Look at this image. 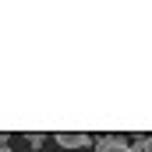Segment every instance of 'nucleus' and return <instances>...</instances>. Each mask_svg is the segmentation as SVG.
I'll return each instance as SVG.
<instances>
[{
  "label": "nucleus",
  "mask_w": 152,
  "mask_h": 152,
  "mask_svg": "<svg viewBox=\"0 0 152 152\" xmlns=\"http://www.w3.org/2000/svg\"><path fill=\"white\" fill-rule=\"evenodd\" d=\"M57 145H64V149H85V145H92V134H81V131H60V134H57Z\"/></svg>",
  "instance_id": "1"
},
{
  "label": "nucleus",
  "mask_w": 152,
  "mask_h": 152,
  "mask_svg": "<svg viewBox=\"0 0 152 152\" xmlns=\"http://www.w3.org/2000/svg\"><path fill=\"white\" fill-rule=\"evenodd\" d=\"M96 152H127V138H120V134H106V138L96 142Z\"/></svg>",
  "instance_id": "2"
},
{
  "label": "nucleus",
  "mask_w": 152,
  "mask_h": 152,
  "mask_svg": "<svg viewBox=\"0 0 152 152\" xmlns=\"http://www.w3.org/2000/svg\"><path fill=\"white\" fill-rule=\"evenodd\" d=\"M28 145H32V149H42V145H46V134H42V131H32V134H28Z\"/></svg>",
  "instance_id": "3"
},
{
  "label": "nucleus",
  "mask_w": 152,
  "mask_h": 152,
  "mask_svg": "<svg viewBox=\"0 0 152 152\" xmlns=\"http://www.w3.org/2000/svg\"><path fill=\"white\" fill-rule=\"evenodd\" d=\"M7 138H11V134H7V131H0V149L7 145Z\"/></svg>",
  "instance_id": "4"
},
{
  "label": "nucleus",
  "mask_w": 152,
  "mask_h": 152,
  "mask_svg": "<svg viewBox=\"0 0 152 152\" xmlns=\"http://www.w3.org/2000/svg\"><path fill=\"white\" fill-rule=\"evenodd\" d=\"M0 152H11V149H7V145H4V149H0Z\"/></svg>",
  "instance_id": "5"
}]
</instances>
